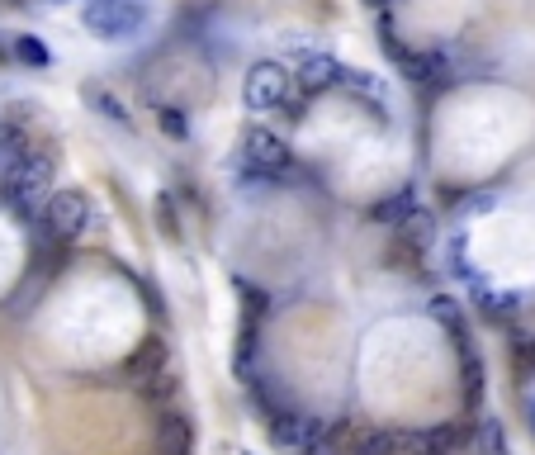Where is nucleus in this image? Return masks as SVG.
<instances>
[{
	"mask_svg": "<svg viewBox=\"0 0 535 455\" xmlns=\"http://www.w3.org/2000/svg\"><path fill=\"white\" fill-rule=\"evenodd\" d=\"M161 128H166L171 138H185V133H190V124H185V114L180 110H161Z\"/></svg>",
	"mask_w": 535,
	"mask_h": 455,
	"instance_id": "b1692460",
	"label": "nucleus"
},
{
	"mask_svg": "<svg viewBox=\"0 0 535 455\" xmlns=\"http://www.w3.org/2000/svg\"><path fill=\"white\" fill-rule=\"evenodd\" d=\"M431 313H436L450 332H469V328H464V309L450 299V294H436V299H431Z\"/></svg>",
	"mask_w": 535,
	"mask_h": 455,
	"instance_id": "f3484780",
	"label": "nucleus"
},
{
	"mask_svg": "<svg viewBox=\"0 0 535 455\" xmlns=\"http://www.w3.org/2000/svg\"><path fill=\"white\" fill-rule=\"evenodd\" d=\"M0 190H5V200L15 204L19 214H38V204L53 200V157L48 152H29V157L10 162Z\"/></svg>",
	"mask_w": 535,
	"mask_h": 455,
	"instance_id": "f257e3e1",
	"label": "nucleus"
},
{
	"mask_svg": "<svg viewBox=\"0 0 535 455\" xmlns=\"http://www.w3.org/2000/svg\"><path fill=\"white\" fill-rule=\"evenodd\" d=\"M242 157H247L251 171H261V176H285L289 166H294V152L280 133H270V128H251L247 138H242Z\"/></svg>",
	"mask_w": 535,
	"mask_h": 455,
	"instance_id": "20e7f679",
	"label": "nucleus"
},
{
	"mask_svg": "<svg viewBox=\"0 0 535 455\" xmlns=\"http://www.w3.org/2000/svg\"><path fill=\"white\" fill-rule=\"evenodd\" d=\"M455 342H460V361H464V403L474 408L483 399V361H479V351H474L469 332H455Z\"/></svg>",
	"mask_w": 535,
	"mask_h": 455,
	"instance_id": "f8f14e48",
	"label": "nucleus"
},
{
	"mask_svg": "<svg viewBox=\"0 0 535 455\" xmlns=\"http://www.w3.org/2000/svg\"><path fill=\"white\" fill-rule=\"evenodd\" d=\"M460 446V427L446 422V427H422V432H403V451L408 455H455Z\"/></svg>",
	"mask_w": 535,
	"mask_h": 455,
	"instance_id": "6e6552de",
	"label": "nucleus"
},
{
	"mask_svg": "<svg viewBox=\"0 0 535 455\" xmlns=\"http://www.w3.org/2000/svg\"><path fill=\"white\" fill-rule=\"evenodd\" d=\"M138 389H143L147 399H171V394H176V375H171V370H161V375H152V380L147 384H138Z\"/></svg>",
	"mask_w": 535,
	"mask_h": 455,
	"instance_id": "412c9836",
	"label": "nucleus"
},
{
	"mask_svg": "<svg viewBox=\"0 0 535 455\" xmlns=\"http://www.w3.org/2000/svg\"><path fill=\"white\" fill-rule=\"evenodd\" d=\"M15 57H19V62H29V67H48V48H43L34 34H19L15 38Z\"/></svg>",
	"mask_w": 535,
	"mask_h": 455,
	"instance_id": "a211bd4d",
	"label": "nucleus"
},
{
	"mask_svg": "<svg viewBox=\"0 0 535 455\" xmlns=\"http://www.w3.org/2000/svg\"><path fill=\"white\" fill-rule=\"evenodd\" d=\"M341 72H346V67H341L337 57L304 53V57H299V67H294V81H299V91H304V95H318V91H327V86H337Z\"/></svg>",
	"mask_w": 535,
	"mask_h": 455,
	"instance_id": "0eeeda50",
	"label": "nucleus"
},
{
	"mask_svg": "<svg viewBox=\"0 0 535 455\" xmlns=\"http://www.w3.org/2000/svg\"><path fill=\"white\" fill-rule=\"evenodd\" d=\"M393 228H398V237H403V247H417V252L436 237V219H431V209H422V204H417L412 214H403Z\"/></svg>",
	"mask_w": 535,
	"mask_h": 455,
	"instance_id": "ddd939ff",
	"label": "nucleus"
},
{
	"mask_svg": "<svg viewBox=\"0 0 535 455\" xmlns=\"http://www.w3.org/2000/svg\"><path fill=\"white\" fill-rule=\"evenodd\" d=\"M412 209H417V190H412V185H403L398 195H389V200H379L375 209H370V219H375V223H398L403 214H412Z\"/></svg>",
	"mask_w": 535,
	"mask_h": 455,
	"instance_id": "4468645a",
	"label": "nucleus"
},
{
	"mask_svg": "<svg viewBox=\"0 0 535 455\" xmlns=\"http://www.w3.org/2000/svg\"><path fill=\"white\" fill-rule=\"evenodd\" d=\"M403 451V437L398 432H384V427H365L346 441V455H398Z\"/></svg>",
	"mask_w": 535,
	"mask_h": 455,
	"instance_id": "9b49d317",
	"label": "nucleus"
},
{
	"mask_svg": "<svg viewBox=\"0 0 535 455\" xmlns=\"http://www.w3.org/2000/svg\"><path fill=\"white\" fill-rule=\"evenodd\" d=\"M479 455H507V432H502L498 418L479 422Z\"/></svg>",
	"mask_w": 535,
	"mask_h": 455,
	"instance_id": "dca6fc26",
	"label": "nucleus"
},
{
	"mask_svg": "<svg viewBox=\"0 0 535 455\" xmlns=\"http://www.w3.org/2000/svg\"><path fill=\"white\" fill-rule=\"evenodd\" d=\"M517 365H521V370H526V365H535V337H526V332L517 337Z\"/></svg>",
	"mask_w": 535,
	"mask_h": 455,
	"instance_id": "393cba45",
	"label": "nucleus"
},
{
	"mask_svg": "<svg viewBox=\"0 0 535 455\" xmlns=\"http://www.w3.org/2000/svg\"><path fill=\"white\" fill-rule=\"evenodd\" d=\"M86 223H90L86 195H81V190H53V200H48V233L72 242V237L86 233Z\"/></svg>",
	"mask_w": 535,
	"mask_h": 455,
	"instance_id": "39448f33",
	"label": "nucleus"
},
{
	"mask_svg": "<svg viewBox=\"0 0 535 455\" xmlns=\"http://www.w3.org/2000/svg\"><path fill=\"white\" fill-rule=\"evenodd\" d=\"M365 5H375V10H379V5H389V0H365Z\"/></svg>",
	"mask_w": 535,
	"mask_h": 455,
	"instance_id": "a878e982",
	"label": "nucleus"
},
{
	"mask_svg": "<svg viewBox=\"0 0 535 455\" xmlns=\"http://www.w3.org/2000/svg\"><path fill=\"white\" fill-rule=\"evenodd\" d=\"M512 309H517V299H512V294H488V304H483L488 318H507Z\"/></svg>",
	"mask_w": 535,
	"mask_h": 455,
	"instance_id": "5701e85b",
	"label": "nucleus"
},
{
	"mask_svg": "<svg viewBox=\"0 0 535 455\" xmlns=\"http://www.w3.org/2000/svg\"><path fill=\"white\" fill-rule=\"evenodd\" d=\"M90 105H95V110L105 114V119H114V124H124V128H128V110H124V105H119V100H114L109 91H100V86H90Z\"/></svg>",
	"mask_w": 535,
	"mask_h": 455,
	"instance_id": "aec40b11",
	"label": "nucleus"
},
{
	"mask_svg": "<svg viewBox=\"0 0 535 455\" xmlns=\"http://www.w3.org/2000/svg\"><path fill=\"white\" fill-rule=\"evenodd\" d=\"M322 432V422L318 418H308V413H280V418L270 422V437H275V446H285V451L294 455H304L313 441H318Z\"/></svg>",
	"mask_w": 535,
	"mask_h": 455,
	"instance_id": "423d86ee",
	"label": "nucleus"
},
{
	"mask_svg": "<svg viewBox=\"0 0 535 455\" xmlns=\"http://www.w3.org/2000/svg\"><path fill=\"white\" fill-rule=\"evenodd\" d=\"M531 432H535V399H531Z\"/></svg>",
	"mask_w": 535,
	"mask_h": 455,
	"instance_id": "bb28decb",
	"label": "nucleus"
},
{
	"mask_svg": "<svg viewBox=\"0 0 535 455\" xmlns=\"http://www.w3.org/2000/svg\"><path fill=\"white\" fill-rule=\"evenodd\" d=\"M289 95V72L280 62H256L242 81V100H247V110L266 114V110H280Z\"/></svg>",
	"mask_w": 535,
	"mask_h": 455,
	"instance_id": "7ed1b4c3",
	"label": "nucleus"
},
{
	"mask_svg": "<svg viewBox=\"0 0 535 455\" xmlns=\"http://www.w3.org/2000/svg\"><path fill=\"white\" fill-rule=\"evenodd\" d=\"M341 86H346V91H356V95H365L375 110H384V86H379L370 72H341Z\"/></svg>",
	"mask_w": 535,
	"mask_h": 455,
	"instance_id": "2eb2a0df",
	"label": "nucleus"
},
{
	"mask_svg": "<svg viewBox=\"0 0 535 455\" xmlns=\"http://www.w3.org/2000/svg\"><path fill=\"white\" fill-rule=\"evenodd\" d=\"M0 152H5V162H19V157H29V143H24V133H19V128H5V133H0Z\"/></svg>",
	"mask_w": 535,
	"mask_h": 455,
	"instance_id": "4be33fe9",
	"label": "nucleus"
},
{
	"mask_svg": "<svg viewBox=\"0 0 535 455\" xmlns=\"http://www.w3.org/2000/svg\"><path fill=\"white\" fill-rule=\"evenodd\" d=\"M195 446V432H190V418H180V413H161L157 418V455H190Z\"/></svg>",
	"mask_w": 535,
	"mask_h": 455,
	"instance_id": "1a4fd4ad",
	"label": "nucleus"
},
{
	"mask_svg": "<svg viewBox=\"0 0 535 455\" xmlns=\"http://www.w3.org/2000/svg\"><path fill=\"white\" fill-rule=\"evenodd\" d=\"M166 370V342L161 337H152V342H143L133 356H128V365H124V375L133 384H147L152 375H161Z\"/></svg>",
	"mask_w": 535,
	"mask_h": 455,
	"instance_id": "9d476101",
	"label": "nucleus"
},
{
	"mask_svg": "<svg viewBox=\"0 0 535 455\" xmlns=\"http://www.w3.org/2000/svg\"><path fill=\"white\" fill-rule=\"evenodd\" d=\"M147 24L143 0H90L86 5V29L100 38H133Z\"/></svg>",
	"mask_w": 535,
	"mask_h": 455,
	"instance_id": "f03ea898",
	"label": "nucleus"
},
{
	"mask_svg": "<svg viewBox=\"0 0 535 455\" xmlns=\"http://www.w3.org/2000/svg\"><path fill=\"white\" fill-rule=\"evenodd\" d=\"M341 437H346V422H337V427H322L318 441H313L304 455H341Z\"/></svg>",
	"mask_w": 535,
	"mask_h": 455,
	"instance_id": "6ab92c4d",
	"label": "nucleus"
}]
</instances>
